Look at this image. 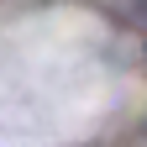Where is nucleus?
<instances>
[{
	"label": "nucleus",
	"mask_w": 147,
	"mask_h": 147,
	"mask_svg": "<svg viewBox=\"0 0 147 147\" xmlns=\"http://www.w3.org/2000/svg\"><path fill=\"white\" fill-rule=\"evenodd\" d=\"M131 21H142V26H147V0H137V5H131Z\"/></svg>",
	"instance_id": "f257e3e1"
}]
</instances>
